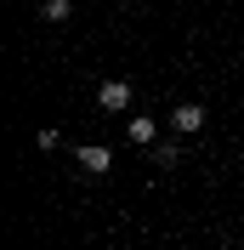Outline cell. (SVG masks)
<instances>
[{"label": "cell", "mask_w": 244, "mask_h": 250, "mask_svg": "<svg viewBox=\"0 0 244 250\" xmlns=\"http://www.w3.org/2000/svg\"><path fill=\"white\" fill-rule=\"evenodd\" d=\"M131 97H137V91H131V80H102V85H97V103H102L108 114H125V108H131Z\"/></svg>", "instance_id": "6da1fadb"}, {"label": "cell", "mask_w": 244, "mask_h": 250, "mask_svg": "<svg viewBox=\"0 0 244 250\" xmlns=\"http://www.w3.org/2000/svg\"><path fill=\"white\" fill-rule=\"evenodd\" d=\"M74 154H80V165H85L91 176H102L108 165H114V148H102V142H85V148H74Z\"/></svg>", "instance_id": "7a4b0ae2"}, {"label": "cell", "mask_w": 244, "mask_h": 250, "mask_svg": "<svg viewBox=\"0 0 244 250\" xmlns=\"http://www.w3.org/2000/svg\"><path fill=\"white\" fill-rule=\"evenodd\" d=\"M170 125H176L182 137H193V131H204V108H199V103H182V108H170Z\"/></svg>", "instance_id": "3957f363"}, {"label": "cell", "mask_w": 244, "mask_h": 250, "mask_svg": "<svg viewBox=\"0 0 244 250\" xmlns=\"http://www.w3.org/2000/svg\"><path fill=\"white\" fill-rule=\"evenodd\" d=\"M125 137L137 142V148H153V137H159V125H153V120H148V114H137V120L125 125Z\"/></svg>", "instance_id": "277c9868"}, {"label": "cell", "mask_w": 244, "mask_h": 250, "mask_svg": "<svg viewBox=\"0 0 244 250\" xmlns=\"http://www.w3.org/2000/svg\"><path fill=\"white\" fill-rule=\"evenodd\" d=\"M68 12H74V0H46V6H40L46 23H68Z\"/></svg>", "instance_id": "5b68a950"}, {"label": "cell", "mask_w": 244, "mask_h": 250, "mask_svg": "<svg viewBox=\"0 0 244 250\" xmlns=\"http://www.w3.org/2000/svg\"><path fill=\"white\" fill-rule=\"evenodd\" d=\"M176 159H182V154H176L170 142H165V148H153V165H159V171H176Z\"/></svg>", "instance_id": "8992f818"}]
</instances>
